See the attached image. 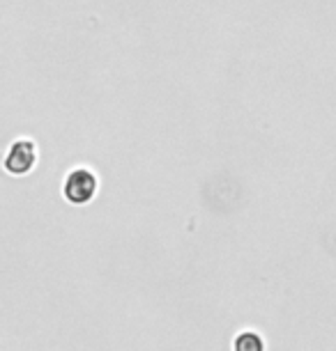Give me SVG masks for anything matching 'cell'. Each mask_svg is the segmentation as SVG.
Instances as JSON below:
<instances>
[{
  "mask_svg": "<svg viewBox=\"0 0 336 351\" xmlns=\"http://www.w3.org/2000/svg\"><path fill=\"white\" fill-rule=\"evenodd\" d=\"M97 193V177L95 172L78 168L69 172L67 180H65V197L71 204H88Z\"/></svg>",
  "mask_w": 336,
  "mask_h": 351,
  "instance_id": "1",
  "label": "cell"
},
{
  "mask_svg": "<svg viewBox=\"0 0 336 351\" xmlns=\"http://www.w3.org/2000/svg\"><path fill=\"white\" fill-rule=\"evenodd\" d=\"M35 161H37L35 143L21 138V141L12 143L8 156H5V170L12 172V175H25V172L32 170Z\"/></svg>",
  "mask_w": 336,
  "mask_h": 351,
  "instance_id": "2",
  "label": "cell"
},
{
  "mask_svg": "<svg viewBox=\"0 0 336 351\" xmlns=\"http://www.w3.org/2000/svg\"><path fill=\"white\" fill-rule=\"evenodd\" d=\"M265 344H262V337L254 330H247V333L235 337V351H262Z\"/></svg>",
  "mask_w": 336,
  "mask_h": 351,
  "instance_id": "3",
  "label": "cell"
}]
</instances>
